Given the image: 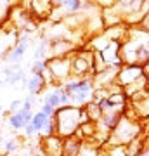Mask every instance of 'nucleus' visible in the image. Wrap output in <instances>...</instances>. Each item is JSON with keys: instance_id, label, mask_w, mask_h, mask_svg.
<instances>
[{"instance_id": "nucleus-1", "label": "nucleus", "mask_w": 149, "mask_h": 156, "mask_svg": "<svg viewBox=\"0 0 149 156\" xmlns=\"http://www.w3.org/2000/svg\"><path fill=\"white\" fill-rule=\"evenodd\" d=\"M122 62L132 66H146L149 62V31L144 28L128 30L120 44Z\"/></svg>"}, {"instance_id": "nucleus-2", "label": "nucleus", "mask_w": 149, "mask_h": 156, "mask_svg": "<svg viewBox=\"0 0 149 156\" xmlns=\"http://www.w3.org/2000/svg\"><path fill=\"white\" fill-rule=\"evenodd\" d=\"M82 115L83 109L76 106H62L55 109L54 125H55V135H59L61 139H68L76 134L78 127L82 125Z\"/></svg>"}, {"instance_id": "nucleus-3", "label": "nucleus", "mask_w": 149, "mask_h": 156, "mask_svg": "<svg viewBox=\"0 0 149 156\" xmlns=\"http://www.w3.org/2000/svg\"><path fill=\"white\" fill-rule=\"evenodd\" d=\"M140 134V125L137 120H133L132 116L123 115L122 120L118 122V125L115 127V130L109 134L108 137V144H122V146H128L132 140L139 139Z\"/></svg>"}, {"instance_id": "nucleus-4", "label": "nucleus", "mask_w": 149, "mask_h": 156, "mask_svg": "<svg viewBox=\"0 0 149 156\" xmlns=\"http://www.w3.org/2000/svg\"><path fill=\"white\" fill-rule=\"evenodd\" d=\"M95 56L94 50H78L71 56V76L75 78H90L94 75Z\"/></svg>"}, {"instance_id": "nucleus-5", "label": "nucleus", "mask_w": 149, "mask_h": 156, "mask_svg": "<svg viewBox=\"0 0 149 156\" xmlns=\"http://www.w3.org/2000/svg\"><path fill=\"white\" fill-rule=\"evenodd\" d=\"M71 56L47 59V71L52 75V78L55 82V87L64 83L66 80L71 78Z\"/></svg>"}, {"instance_id": "nucleus-6", "label": "nucleus", "mask_w": 149, "mask_h": 156, "mask_svg": "<svg viewBox=\"0 0 149 156\" xmlns=\"http://www.w3.org/2000/svg\"><path fill=\"white\" fill-rule=\"evenodd\" d=\"M140 76H144V68L142 66L125 64L123 68L118 69V75H116V85H118L120 89H125L127 85L133 83V82L139 80Z\"/></svg>"}, {"instance_id": "nucleus-7", "label": "nucleus", "mask_w": 149, "mask_h": 156, "mask_svg": "<svg viewBox=\"0 0 149 156\" xmlns=\"http://www.w3.org/2000/svg\"><path fill=\"white\" fill-rule=\"evenodd\" d=\"M40 147H42L45 156H62L64 139H61L59 135H49V137H44L42 139Z\"/></svg>"}, {"instance_id": "nucleus-8", "label": "nucleus", "mask_w": 149, "mask_h": 156, "mask_svg": "<svg viewBox=\"0 0 149 156\" xmlns=\"http://www.w3.org/2000/svg\"><path fill=\"white\" fill-rule=\"evenodd\" d=\"M26 9L30 11V14L33 16L35 21H38V19H44V17H49L54 11V4L52 2H30L26 4Z\"/></svg>"}, {"instance_id": "nucleus-9", "label": "nucleus", "mask_w": 149, "mask_h": 156, "mask_svg": "<svg viewBox=\"0 0 149 156\" xmlns=\"http://www.w3.org/2000/svg\"><path fill=\"white\" fill-rule=\"evenodd\" d=\"M28 45L30 44H21V42H17V44L7 52V56L4 57V61H5L7 64H21V59H23V56L26 54Z\"/></svg>"}, {"instance_id": "nucleus-10", "label": "nucleus", "mask_w": 149, "mask_h": 156, "mask_svg": "<svg viewBox=\"0 0 149 156\" xmlns=\"http://www.w3.org/2000/svg\"><path fill=\"white\" fill-rule=\"evenodd\" d=\"M47 87V83H45V80L42 78V75H30V78H28V85H26V90L30 92V95H37L42 94V90Z\"/></svg>"}, {"instance_id": "nucleus-11", "label": "nucleus", "mask_w": 149, "mask_h": 156, "mask_svg": "<svg viewBox=\"0 0 149 156\" xmlns=\"http://www.w3.org/2000/svg\"><path fill=\"white\" fill-rule=\"evenodd\" d=\"M83 111H85V115H87L88 120L94 122V123H97L101 118H102V111H101L99 104H95V102H92V101L83 106Z\"/></svg>"}, {"instance_id": "nucleus-12", "label": "nucleus", "mask_w": 149, "mask_h": 156, "mask_svg": "<svg viewBox=\"0 0 149 156\" xmlns=\"http://www.w3.org/2000/svg\"><path fill=\"white\" fill-rule=\"evenodd\" d=\"M33 59L35 61H47L49 59V44H47L45 38L38 42V45L33 52Z\"/></svg>"}, {"instance_id": "nucleus-13", "label": "nucleus", "mask_w": 149, "mask_h": 156, "mask_svg": "<svg viewBox=\"0 0 149 156\" xmlns=\"http://www.w3.org/2000/svg\"><path fill=\"white\" fill-rule=\"evenodd\" d=\"M104 153L106 156H130L128 154V147L122 144H108Z\"/></svg>"}, {"instance_id": "nucleus-14", "label": "nucleus", "mask_w": 149, "mask_h": 156, "mask_svg": "<svg viewBox=\"0 0 149 156\" xmlns=\"http://www.w3.org/2000/svg\"><path fill=\"white\" fill-rule=\"evenodd\" d=\"M57 4H59V7H61V9H64V11L69 12V14L82 11L83 7H85V4H83V2H80V0H64V2H57Z\"/></svg>"}, {"instance_id": "nucleus-15", "label": "nucleus", "mask_w": 149, "mask_h": 156, "mask_svg": "<svg viewBox=\"0 0 149 156\" xmlns=\"http://www.w3.org/2000/svg\"><path fill=\"white\" fill-rule=\"evenodd\" d=\"M44 104H49L50 108H54V109H59L61 108V97H59V92L57 90H50L45 94V99H44Z\"/></svg>"}, {"instance_id": "nucleus-16", "label": "nucleus", "mask_w": 149, "mask_h": 156, "mask_svg": "<svg viewBox=\"0 0 149 156\" xmlns=\"http://www.w3.org/2000/svg\"><path fill=\"white\" fill-rule=\"evenodd\" d=\"M50 118H47L42 111H37L33 113V118H31V125H33L35 128H37V132H42L44 130V127L49 123Z\"/></svg>"}, {"instance_id": "nucleus-17", "label": "nucleus", "mask_w": 149, "mask_h": 156, "mask_svg": "<svg viewBox=\"0 0 149 156\" xmlns=\"http://www.w3.org/2000/svg\"><path fill=\"white\" fill-rule=\"evenodd\" d=\"M12 4L9 2H0V26H4L9 19H11V12H12Z\"/></svg>"}, {"instance_id": "nucleus-18", "label": "nucleus", "mask_w": 149, "mask_h": 156, "mask_svg": "<svg viewBox=\"0 0 149 156\" xmlns=\"http://www.w3.org/2000/svg\"><path fill=\"white\" fill-rule=\"evenodd\" d=\"M7 125L11 128H14V130H23L26 123L23 122V118L19 116V113H14V115H11V116L7 118Z\"/></svg>"}, {"instance_id": "nucleus-19", "label": "nucleus", "mask_w": 149, "mask_h": 156, "mask_svg": "<svg viewBox=\"0 0 149 156\" xmlns=\"http://www.w3.org/2000/svg\"><path fill=\"white\" fill-rule=\"evenodd\" d=\"M45 68H47V61H33L30 68V75H44Z\"/></svg>"}, {"instance_id": "nucleus-20", "label": "nucleus", "mask_w": 149, "mask_h": 156, "mask_svg": "<svg viewBox=\"0 0 149 156\" xmlns=\"http://www.w3.org/2000/svg\"><path fill=\"white\" fill-rule=\"evenodd\" d=\"M21 109H23V99H14L11 104L7 106V113H9V116L14 115V113H19Z\"/></svg>"}, {"instance_id": "nucleus-21", "label": "nucleus", "mask_w": 149, "mask_h": 156, "mask_svg": "<svg viewBox=\"0 0 149 156\" xmlns=\"http://www.w3.org/2000/svg\"><path fill=\"white\" fill-rule=\"evenodd\" d=\"M19 147H21V144L17 142V139H9L5 142V151L9 153V154H14V153H17L19 151Z\"/></svg>"}, {"instance_id": "nucleus-22", "label": "nucleus", "mask_w": 149, "mask_h": 156, "mask_svg": "<svg viewBox=\"0 0 149 156\" xmlns=\"http://www.w3.org/2000/svg\"><path fill=\"white\" fill-rule=\"evenodd\" d=\"M35 104H37V97L35 95H28L23 99V109H26V111H33Z\"/></svg>"}, {"instance_id": "nucleus-23", "label": "nucleus", "mask_w": 149, "mask_h": 156, "mask_svg": "<svg viewBox=\"0 0 149 156\" xmlns=\"http://www.w3.org/2000/svg\"><path fill=\"white\" fill-rule=\"evenodd\" d=\"M23 130H24V135H26V137H33L35 134H38V132H37V128L31 125V122L28 123V125H24V128H23Z\"/></svg>"}, {"instance_id": "nucleus-24", "label": "nucleus", "mask_w": 149, "mask_h": 156, "mask_svg": "<svg viewBox=\"0 0 149 156\" xmlns=\"http://www.w3.org/2000/svg\"><path fill=\"white\" fill-rule=\"evenodd\" d=\"M40 111L44 113L47 118H52L55 115V109H54V108H50L49 104H42V109H40Z\"/></svg>"}, {"instance_id": "nucleus-25", "label": "nucleus", "mask_w": 149, "mask_h": 156, "mask_svg": "<svg viewBox=\"0 0 149 156\" xmlns=\"http://www.w3.org/2000/svg\"><path fill=\"white\" fill-rule=\"evenodd\" d=\"M137 156H149V146H144L142 151H140V153H139Z\"/></svg>"}, {"instance_id": "nucleus-26", "label": "nucleus", "mask_w": 149, "mask_h": 156, "mask_svg": "<svg viewBox=\"0 0 149 156\" xmlns=\"http://www.w3.org/2000/svg\"><path fill=\"white\" fill-rule=\"evenodd\" d=\"M144 75H146V76H147V80H149V62L144 66Z\"/></svg>"}, {"instance_id": "nucleus-27", "label": "nucleus", "mask_w": 149, "mask_h": 156, "mask_svg": "<svg viewBox=\"0 0 149 156\" xmlns=\"http://www.w3.org/2000/svg\"><path fill=\"white\" fill-rule=\"evenodd\" d=\"M0 115H4V106L0 104Z\"/></svg>"}, {"instance_id": "nucleus-28", "label": "nucleus", "mask_w": 149, "mask_h": 156, "mask_svg": "<svg viewBox=\"0 0 149 156\" xmlns=\"http://www.w3.org/2000/svg\"><path fill=\"white\" fill-rule=\"evenodd\" d=\"M0 140H2V130H0Z\"/></svg>"}, {"instance_id": "nucleus-29", "label": "nucleus", "mask_w": 149, "mask_h": 156, "mask_svg": "<svg viewBox=\"0 0 149 156\" xmlns=\"http://www.w3.org/2000/svg\"><path fill=\"white\" fill-rule=\"evenodd\" d=\"M0 118H2V115H0Z\"/></svg>"}]
</instances>
